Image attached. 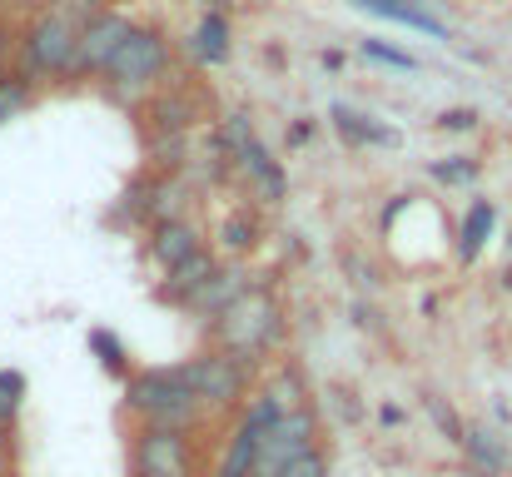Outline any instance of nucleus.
I'll list each match as a JSON object with an SVG mask.
<instances>
[{"mask_svg": "<svg viewBox=\"0 0 512 477\" xmlns=\"http://www.w3.org/2000/svg\"><path fill=\"white\" fill-rule=\"evenodd\" d=\"M284 333H289L284 304H279V294H274L269 284H259V279L204 328L209 348L234 353V358H244V363H254V368H264V358H269L274 348H284Z\"/></svg>", "mask_w": 512, "mask_h": 477, "instance_id": "1", "label": "nucleus"}, {"mask_svg": "<svg viewBox=\"0 0 512 477\" xmlns=\"http://www.w3.org/2000/svg\"><path fill=\"white\" fill-rule=\"evenodd\" d=\"M125 418L140 423V428H174V433H199V428L214 423L209 408L184 383V368L179 363L135 368L125 378Z\"/></svg>", "mask_w": 512, "mask_h": 477, "instance_id": "2", "label": "nucleus"}, {"mask_svg": "<svg viewBox=\"0 0 512 477\" xmlns=\"http://www.w3.org/2000/svg\"><path fill=\"white\" fill-rule=\"evenodd\" d=\"M170 65H174L170 35H165L160 25H135V30L125 35V45L115 50V60L105 65L100 80H105V95H110L115 105L135 110V105H145V100L165 85Z\"/></svg>", "mask_w": 512, "mask_h": 477, "instance_id": "3", "label": "nucleus"}, {"mask_svg": "<svg viewBox=\"0 0 512 477\" xmlns=\"http://www.w3.org/2000/svg\"><path fill=\"white\" fill-rule=\"evenodd\" d=\"M179 368H184V383L194 388V398L209 408V418L239 413L249 403V393L259 388V373H264V368H254V363H244L234 353H219V348H199Z\"/></svg>", "mask_w": 512, "mask_h": 477, "instance_id": "4", "label": "nucleus"}, {"mask_svg": "<svg viewBox=\"0 0 512 477\" xmlns=\"http://www.w3.org/2000/svg\"><path fill=\"white\" fill-rule=\"evenodd\" d=\"M80 25H85L80 15H70L65 5L50 0L20 35V75L25 80H70Z\"/></svg>", "mask_w": 512, "mask_h": 477, "instance_id": "5", "label": "nucleus"}, {"mask_svg": "<svg viewBox=\"0 0 512 477\" xmlns=\"http://www.w3.org/2000/svg\"><path fill=\"white\" fill-rule=\"evenodd\" d=\"M219 150H224V159H229V169H234L239 179H249L269 204L289 194V174H284V164L269 155V145L259 140V130H254V120H249L244 110L224 115V125H219Z\"/></svg>", "mask_w": 512, "mask_h": 477, "instance_id": "6", "label": "nucleus"}, {"mask_svg": "<svg viewBox=\"0 0 512 477\" xmlns=\"http://www.w3.org/2000/svg\"><path fill=\"white\" fill-rule=\"evenodd\" d=\"M125 463H130V477H199V468H194V433H174V428L130 423Z\"/></svg>", "mask_w": 512, "mask_h": 477, "instance_id": "7", "label": "nucleus"}, {"mask_svg": "<svg viewBox=\"0 0 512 477\" xmlns=\"http://www.w3.org/2000/svg\"><path fill=\"white\" fill-rule=\"evenodd\" d=\"M319 448V413L309 403L284 408L254 443V477H279L299 453Z\"/></svg>", "mask_w": 512, "mask_h": 477, "instance_id": "8", "label": "nucleus"}, {"mask_svg": "<svg viewBox=\"0 0 512 477\" xmlns=\"http://www.w3.org/2000/svg\"><path fill=\"white\" fill-rule=\"evenodd\" d=\"M135 30V20L125 10H100L80 25V40H75V65H70V80H85V75H105V65L115 60V50L125 45V35Z\"/></svg>", "mask_w": 512, "mask_h": 477, "instance_id": "9", "label": "nucleus"}, {"mask_svg": "<svg viewBox=\"0 0 512 477\" xmlns=\"http://www.w3.org/2000/svg\"><path fill=\"white\" fill-rule=\"evenodd\" d=\"M249 284H254V274H249L244 264H219V274H214V279H204V284L184 299V309H179V314L194 318L199 328H209V323L224 314V309H229V304H234V299H239Z\"/></svg>", "mask_w": 512, "mask_h": 477, "instance_id": "10", "label": "nucleus"}, {"mask_svg": "<svg viewBox=\"0 0 512 477\" xmlns=\"http://www.w3.org/2000/svg\"><path fill=\"white\" fill-rule=\"evenodd\" d=\"M219 264H224V259H219L209 244H204V249H199V254H189L184 264L165 269V279L155 284V299H160L165 309H184V299H189V294H194L204 279H214V274H219Z\"/></svg>", "mask_w": 512, "mask_h": 477, "instance_id": "11", "label": "nucleus"}, {"mask_svg": "<svg viewBox=\"0 0 512 477\" xmlns=\"http://www.w3.org/2000/svg\"><path fill=\"white\" fill-rule=\"evenodd\" d=\"M150 259L160 264V274L174 269V264H184L189 254H199L204 249V234H199V224L194 219H165V224H150Z\"/></svg>", "mask_w": 512, "mask_h": 477, "instance_id": "12", "label": "nucleus"}, {"mask_svg": "<svg viewBox=\"0 0 512 477\" xmlns=\"http://www.w3.org/2000/svg\"><path fill=\"white\" fill-rule=\"evenodd\" d=\"M184 50H189V60H199V65H224V60L234 55V25H229V15L204 10V15L194 20V30L184 35Z\"/></svg>", "mask_w": 512, "mask_h": 477, "instance_id": "13", "label": "nucleus"}, {"mask_svg": "<svg viewBox=\"0 0 512 477\" xmlns=\"http://www.w3.org/2000/svg\"><path fill=\"white\" fill-rule=\"evenodd\" d=\"M458 448L468 453V468L478 477H503L512 468V448L498 428L473 423V428H463V443H458Z\"/></svg>", "mask_w": 512, "mask_h": 477, "instance_id": "14", "label": "nucleus"}, {"mask_svg": "<svg viewBox=\"0 0 512 477\" xmlns=\"http://www.w3.org/2000/svg\"><path fill=\"white\" fill-rule=\"evenodd\" d=\"M254 443H259V428L249 418H239L219 448V463H214V477H254Z\"/></svg>", "mask_w": 512, "mask_h": 477, "instance_id": "15", "label": "nucleus"}, {"mask_svg": "<svg viewBox=\"0 0 512 477\" xmlns=\"http://www.w3.org/2000/svg\"><path fill=\"white\" fill-rule=\"evenodd\" d=\"M358 5H368L373 15H388V20H398V25H408V30H423V35H433V40H448V25H443L423 0H358Z\"/></svg>", "mask_w": 512, "mask_h": 477, "instance_id": "16", "label": "nucleus"}, {"mask_svg": "<svg viewBox=\"0 0 512 477\" xmlns=\"http://www.w3.org/2000/svg\"><path fill=\"white\" fill-rule=\"evenodd\" d=\"M214 239H219V249L239 264V259H244V254H254V249H259V239H264V234H259V214H254V209H234V214H224Z\"/></svg>", "mask_w": 512, "mask_h": 477, "instance_id": "17", "label": "nucleus"}, {"mask_svg": "<svg viewBox=\"0 0 512 477\" xmlns=\"http://www.w3.org/2000/svg\"><path fill=\"white\" fill-rule=\"evenodd\" d=\"M145 110H150V130L155 135H189V125H194V105H189V95H150L145 100Z\"/></svg>", "mask_w": 512, "mask_h": 477, "instance_id": "18", "label": "nucleus"}, {"mask_svg": "<svg viewBox=\"0 0 512 477\" xmlns=\"http://www.w3.org/2000/svg\"><path fill=\"white\" fill-rule=\"evenodd\" d=\"M493 224H498V214H493V204L488 199H473V209H468V219H463V234H458V259H478L483 254V244L493 239Z\"/></svg>", "mask_w": 512, "mask_h": 477, "instance_id": "19", "label": "nucleus"}, {"mask_svg": "<svg viewBox=\"0 0 512 477\" xmlns=\"http://www.w3.org/2000/svg\"><path fill=\"white\" fill-rule=\"evenodd\" d=\"M334 130H339L348 145H398V135L388 125H373L368 115H358L348 105H334Z\"/></svg>", "mask_w": 512, "mask_h": 477, "instance_id": "20", "label": "nucleus"}, {"mask_svg": "<svg viewBox=\"0 0 512 477\" xmlns=\"http://www.w3.org/2000/svg\"><path fill=\"white\" fill-rule=\"evenodd\" d=\"M90 353H95V363L110 373V378H130L135 368H130V353H125V338L115 333V328H90Z\"/></svg>", "mask_w": 512, "mask_h": 477, "instance_id": "21", "label": "nucleus"}, {"mask_svg": "<svg viewBox=\"0 0 512 477\" xmlns=\"http://www.w3.org/2000/svg\"><path fill=\"white\" fill-rule=\"evenodd\" d=\"M30 105H35V85H30L25 75L0 70V125H5V120H15V115H25Z\"/></svg>", "mask_w": 512, "mask_h": 477, "instance_id": "22", "label": "nucleus"}, {"mask_svg": "<svg viewBox=\"0 0 512 477\" xmlns=\"http://www.w3.org/2000/svg\"><path fill=\"white\" fill-rule=\"evenodd\" d=\"M20 408H25V373L0 368V428H15Z\"/></svg>", "mask_w": 512, "mask_h": 477, "instance_id": "23", "label": "nucleus"}, {"mask_svg": "<svg viewBox=\"0 0 512 477\" xmlns=\"http://www.w3.org/2000/svg\"><path fill=\"white\" fill-rule=\"evenodd\" d=\"M368 60H378V65H393V70H418V60L408 55V50H398V45H383V40H363L358 45Z\"/></svg>", "mask_w": 512, "mask_h": 477, "instance_id": "24", "label": "nucleus"}, {"mask_svg": "<svg viewBox=\"0 0 512 477\" xmlns=\"http://www.w3.org/2000/svg\"><path fill=\"white\" fill-rule=\"evenodd\" d=\"M279 477H329V453H324V443L309 448V453H299Z\"/></svg>", "mask_w": 512, "mask_h": 477, "instance_id": "25", "label": "nucleus"}, {"mask_svg": "<svg viewBox=\"0 0 512 477\" xmlns=\"http://www.w3.org/2000/svg\"><path fill=\"white\" fill-rule=\"evenodd\" d=\"M478 169H483L478 159H453V164H433L428 174L443 179V184H468V179H478Z\"/></svg>", "mask_w": 512, "mask_h": 477, "instance_id": "26", "label": "nucleus"}, {"mask_svg": "<svg viewBox=\"0 0 512 477\" xmlns=\"http://www.w3.org/2000/svg\"><path fill=\"white\" fill-rule=\"evenodd\" d=\"M428 413H433V423L443 428V438H453V443H463V423H458V413L438 398V393H428Z\"/></svg>", "mask_w": 512, "mask_h": 477, "instance_id": "27", "label": "nucleus"}, {"mask_svg": "<svg viewBox=\"0 0 512 477\" xmlns=\"http://www.w3.org/2000/svg\"><path fill=\"white\" fill-rule=\"evenodd\" d=\"M438 130H448V135L478 130V115H473V110H443V115H438Z\"/></svg>", "mask_w": 512, "mask_h": 477, "instance_id": "28", "label": "nucleus"}, {"mask_svg": "<svg viewBox=\"0 0 512 477\" xmlns=\"http://www.w3.org/2000/svg\"><path fill=\"white\" fill-rule=\"evenodd\" d=\"M55 5H65L70 15H80V20H90V15H100L105 10V0H55Z\"/></svg>", "mask_w": 512, "mask_h": 477, "instance_id": "29", "label": "nucleus"}, {"mask_svg": "<svg viewBox=\"0 0 512 477\" xmlns=\"http://www.w3.org/2000/svg\"><path fill=\"white\" fill-rule=\"evenodd\" d=\"M378 423H383V428H403V408H398V403H383V408H378Z\"/></svg>", "mask_w": 512, "mask_h": 477, "instance_id": "30", "label": "nucleus"}, {"mask_svg": "<svg viewBox=\"0 0 512 477\" xmlns=\"http://www.w3.org/2000/svg\"><path fill=\"white\" fill-rule=\"evenodd\" d=\"M0 458H15V428H0Z\"/></svg>", "mask_w": 512, "mask_h": 477, "instance_id": "31", "label": "nucleus"}, {"mask_svg": "<svg viewBox=\"0 0 512 477\" xmlns=\"http://www.w3.org/2000/svg\"><path fill=\"white\" fill-rule=\"evenodd\" d=\"M289 140H294V145H304V140H314V120H309V125H294V130H289Z\"/></svg>", "mask_w": 512, "mask_h": 477, "instance_id": "32", "label": "nucleus"}, {"mask_svg": "<svg viewBox=\"0 0 512 477\" xmlns=\"http://www.w3.org/2000/svg\"><path fill=\"white\" fill-rule=\"evenodd\" d=\"M5 60H10V30L0 25V70H5Z\"/></svg>", "mask_w": 512, "mask_h": 477, "instance_id": "33", "label": "nucleus"}, {"mask_svg": "<svg viewBox=\"0 0 512 477\" xmlns=\"http://www.w3.org/2000/svg\"><path fill=\"white\" fill-rule=\"evenodd\" d=\"M209 10H219V15H224V10H234V0H209Z\"/></svg>", "mask_w": 512, "mask_h": 477, "instance_id": "34", "label": "nucleus"}, {"mask_svg": "<svg viewBox=\"0 0 512 477\" xmlns=\"http://www.w3.org/2000/svg\"><path fill=\"white\" fill-rule=\"evenodd\" d=\"M0 477H15V468H10V458H0Z\"/></svg>", "mask_w": 512, "mask_h": 477, "instance_id": "35", "label": "nucleus"}, {"mask_svg": "<svg viewBox=\"0 0 512 477\" xmlns=\"http://www.w3.org/2000/svg\"><path fill=\"white\" fill-rule=\"evenodd\" d=\"M508 254H512V234H508Z\"/></svg>", "mask_w": 512, "mask_h": 477, "instance_id": "36", "label": "nucleus"}]
</instances>
